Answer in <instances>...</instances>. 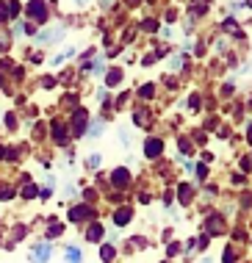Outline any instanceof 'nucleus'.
I'll list each match as a JSON object with an SVG mask.
<instances>
[{
  "label": "nucleus",
  "mask_w": 252,
  "mask_h": 263,
  "mask_svg": "<svg viewBox=\"0 0 252 263\" xmlns=\"http://www.w3.org/2000/svg\"><path fill=\"white\" fill-rule=\"evenodd\" d=\"M161 153H164V139H161V136H150V139H144V158L155 161Z\"/></svg>",
  "instance_id": "1"
},
{
  "label": "nucleus",
  "mask_w": 252,
  "mask_h": 263,
  "mask_svg": "<svg viewBox=\"0 0 252 263\" xmlns=\"http://www.w3.org/2000/svg\"><path fill=\"white\" fill-rule=\"evenodd\" d=\"M25 11H28V17H31V20H36V23H45V20H47L45 0H31V3L25 6Z\"/></svg>",
  "instance_id": "2"
},
{
  "label": "nucleus",
  "mask_w": 252,
  "mask_h": 263,
  "mask_svg": "<svg viewBox=\"0 0 252 263\" xmlns=\"http://www.w3.org/2000/svg\"><path fill=\"white\" fill-rule=\"evenodd\" d=\"M205 233H211V236H222V233H225V219H222L219 213H208V216H205Z\"/></svg>",
  "instance_id": "3"
},
{
  "label": "nucleus",
  "mask_w": 252,
  "mask_h": 263,
  "mask_svg": "<svg viewBox=\"0 0 252 263\" xmlns=\"http://www.w3.org/2000/svg\"><path fill=\"white\" fill-rule=\"evenodd\" d=\"M50 255H53V247H50L47 241H42V244H33L31 260H33V263H47V260H50Z\"/></svg>",
  "instance_id": "4"
},
{
  "label": "nucleus",
  "mask_w": 252,
  "mask_h": 263,
  "mask_svg": "<svg viewBox=\"0 0 252 263\" xmlns=\"http://www.w3.org/2000/svg\"><path fill=\"white\" fill-rule=\"evenodd\" d=\"M111 183H114L117 189H125L128 183H131V169H128V166H117V169L111 172Z\"/></svg>",
  "instance_id": "5"
},
{
  "label": "nucleus",
  "mask_w": 252,
  "mask_h": 263,
  "mask_svg": "<svg viewBox=\"0 0 252 263\" xmlns=\"http://www.w3.org/2000/svg\"><path fill=\"white\" fill-rule=\"evenodd\" d=\"M175 194H177V202H180V205H191V202H194V194H197V191H194L191 183H180Z\"/></svg>",
  "instance_id": "6"
},
{
  "label": "nucleus",
  "mask_w": 252,
  "mask_h": 263,
  "mask_svg": "<svg viewBox=\"0 0 252 263\" xmlns=\"http://www.w3.org/2000/svg\"><path fill=\"white\" fill-rule=\"evenodd\" d=\"M64 36V28H47L36 36V45H50V42H59Z\"/></svg>",
  "instance_id": "7"
},
{
  "label": "nucleus",
  "mask_w": 252,
  "mask_h": 263,
  "mask_svg": "<svg viewBox=\"0 0 252 263\" xmlns=\"http://www.w3.org/2000/svg\"><path fill=\"white\" fill-rule=\"evenodd\" d=\"M211 9V0H189V14L191 17H203Z\"/></svg>",
  "instance_id": "8"
},
{
  "label": "nucleus",
  "mask_w": 252,
  "mask_h": 263,
  "mask_svg": "<svg viewBox=\"0 0 252 263\" xmlns=\"http://www.w3.org/2000/svg\"><path fill=\"white\" fill-rule=\"evenodd\" d=\"M103 236H105L103 224H100V222H92V224H89V230H86V238H89L92 244H100V241H103Z\"/></svg>",
  "instance_id": "9"
},
{
  "label": "nucleus",
  "mask_w": 252,
  "mask_h": 263,
  "mask_svg": "<svg viewBox=\"0 0 252 263\" xmlns=\"http://www.w3.org/2000/svg\"><path fill=\"white\" fill-rule=\"evenodd\" d=\"M89 216H95V211H92L89 205H78V208H72V213H69L72 222H86Z\"/></svg>",
  "instance_id": "10"
},
{
  "label": "nucleus",
  "mask_w": 252,
  "mask_h": 263,
  "mask_svg": "<svg viewBox=\"0 0 252 263\" xmlns=\"http://www.w3.org/2000/svg\"><path fill=\"white\" fill-rule=\"evenodd\" d=\"M222 28H225L227 33H233L236 39H244V31H241V28H239V23H236V17H227L225 23H222Z\"/></svg>",
  "instance_id": "11"
},
{
  "label": "nucleus",
  "mask_w": 252,
  "mask_h": 263,
  "mask_svg": "<svg viewBox=\"0 0 252 263\" xmlns=\"http://www.w3.org/2000/svg\"><path fill=\"white\" fill-rule=\"evenodd\" d=\"M14 14H17V3L14 0H3L0 3V20H11Z\"/></svg>",
  "instance_id": "12"
},
{
  "label": "nucleus",
  "mask_w": 252,
  "mask_h": 263,
  "mask_svg": "<svg viewBox=\"0 0 252 263\" xmlns=\"http://www.w3.org/2000/svg\"><path fill=\"white\" fill-rule=\"evenodd\" d=\"M86 119H89V117H86V111H78L75 119H72V125H75V133H78V136H86Z\"/></svg>",
  "instance_id": "13"
},
{
  "label": "nucleus",
  "mask_w": 252,
  "mask_h": 263,
  "mask_svg": "<svg viewBox=\"0 0 252 263\" xmlns=\"http://www.w3.org/2000/svg\"><path fill=\"white\" fill-rule=\"evenodd\" d=\"M119 81H122V69H108V75H105V86H119Z\"/></svg>",
  "instance_id": "14"
},
{
  "label": "nucleus",
  "mask_w": 252,
  "mask_h": 263,
  "mask_svg": "<svg viewBox=\"0 0 252 263\" xmlns=\"http://www.w3.org/2000/svg\"><path fill=\"white\" fill-rule=\"evenodd\" d=\"M131 216H133L131 208H119L117 213H114V222H117V224L122 227V224H128V222H131Z\"/></svg>",
  "instance_id": "15"
},
{
  "label": "nucleus",
  "mask_w": 252,
  "mask_h": 263,
  "mask_svg": "<svg viewBox=\"0 0 252 263\" xmlns=\"http://www.w3.org/2000/svg\"><path fill=\"white\" fill-rule=\"evenodd\" d=\"M67 263H83V252L78 250V247H67Z\"/></svg>",
  "instance_id": "16"
},
{
  "label": "nucleus",
  "mask_w": 252,
  "mask_h": 263,
  "mask_svg": "<svg viewBox=\"0 0 252 263\" xmlns=\"http://www.w3.org/2000/svg\"><path fill=\"white\" fill-rule=\"evenodd\" d=\"M53 139L59 141V144H67V130H64V125H59V122L53 125Z\"/></svg>",
  "instance_id": "17"
},
{
  "label": "nucleus",
  "mask_w": 252,
  "mask_h": 263,
  "mask_svg": "<svg viewBox=\"0 0 252 263\" xmlns=\"http://www.w3.org/2000/svg\"><path fill=\"white\" fill-rule=\"evenodd\" d=\"M177 147H180V155H191V153H194L191 141L186 139V136H180V139H177Z\"/></svg>",
  "instance_id": "18"
},
{
  "label": "nucleus",
  "mask_w": 252,
  "mask_h": 263,
  "mask_svg": "<svg viewBox=\"0 0 252 263\" xmlns=\"http://www.w3.org/2000/svg\"><path fill=\"white\" fill-rule=\"evenodd\" d=\"M186 108H189V111H200V95H197V91L186 97Z\"/></svg>",
  "instance_id": "19"
},
{
  "label": "nucleus",
  "mask_w": 252,
  "mask_h": 263,
  "mask_svg": "<svg viewBox=\"0 0 252 263\" xmlns=\"http://www.w3.org/2000/svg\"><path fill=\"white\" fill-rule=\"evenodd\" d=\"M194 175H197V180H205L208 177V163H197V166H194Z\"/></svg>",
  "instance_id": "20"
},
{
  "label": "nucleus",
  "mask_w": 252,
  "mask_h": 263,
  "mask_svg": "<svg viewBox=\"0 0 252 263\" xmlns=\"http://www.w3.org/2000/svg\"><path fill=\"white\" fill-rule=\"evenodd\" d=\"M72 53H75V50H72V47H67V50H64L61 55H56V59H53V67H59V64H64V61H67Z\"/></svg>",
  "instance_id": "21"
},
{
  "label": "nucleus",
  "mask_w": 252,
  "mask_h": 263,
  "mask_svg": "<svg viewBox=\"0 0 252 263\" xmlns=\"http://www.w3.org/2000/svg\"><path fill=\"white\" fill-rule=\"evenodd\" d=\"M100 255H103V260L108 263V260L114 258V247L111 244H103V247H100Z\"/></svg>",
  "instance_id": "22"
},
{
  "label": "nucleus",
  "mask_w": 252,
  "mask_h": 263,
  "mask_svg": "<svg viewBox=\"0 0 252 263\" xmlns=\"http://www.w3.org/2000/svg\"><path fill=\"white\" fill-rule=\"evenodd\" d=\"M105 130V125L103 122H100V119H97V122H92V130H86V133H89V136H100V133H103Z\"/></svg>",
  "instance_id": "23"
},
{
  "label": "nucleus",
  "mask_w": 252,
  "mask_h": 263,
  "mask_svg": "<svg viewBox=\"0 0 252 263\" xmlns=\"http://www.w3.org/2000/svg\"><path fill=\"white\" fill-rule=\"evenodd\" d=\"M36 194H39V189L31 186V183H28V186L23 189V197H28V200H31V197H36Z\"/></svg>",
  "instance_id": "24"
},
{
  "label": "nucleus",
  "mask_w": 252,
  "mask_h": 263,
  "mask_svg": "<svg viewBox=\"0 0 252 263\" xmlns=\"http://www.w3.org/2000/svg\"><path fill=\"white\" fill-rule=\"evenodd\" d=\"M161 200H164V208H169V205H172V200H175V191H164V197H161Z\"/></svg>",
  "instance_id": "25"
},
{
  "label": "nucleus",
  "mask_w": 252,
  "mask_h": 263,
  "mask_svg": "<svg viewBox=\"0 0 252 263\" xmlns=\"http://www.w3.org/2000/svg\"><path fill=\"white\" fill-rule=\"evenodd\" d=\"M222 263H236V250H233V247H227V250H225V260H222Z\"/></svg>",
  "instance_id": "26"
},
{
  "label": "nucleus",
  "mask_w": 252,
  "mask_h": 263,
  "mask_svg": "<svg viewBox=\"0 0 252 263\" xmlns=\"http://www.w3.org/2000/svg\"><path fill=\"white\" fill-rule=\"evenodd\" d=\"M241 172H244V175L252 172V158H241Z\"/></svg>",
  "instance_id": "27"
},
{
  "label": "nucleus",
  "mask_w": 252,
  "mask_h": 263,
  "mask_svg": "<svg viewBox=\"0 0 252 263\" xmlns=\"http://www.w3.org/2000/svg\"><path fill=\"white\" fill-rule=\"evenodd\" d=\"M141 28H144V31H158V23H155V20H144Z\"/></svg>",
  "instance_id": "28"
},
{
  "label": "nucleus",
  "mask_w": 252,
  "mask_h": 263,
  "mask_svg": "<svg viewBox=\"0 0 252 263\" xmlns=\"http://www.w3.org/2000/svg\"><path fill=\"white\" fill-rule=\"evenodd\" d=\"M153 91H155V89H153V83H147V86H141V89H139V95H141V97H153Z\"/></svg>",
  "instance_id": "29"
},
{
  "label": "nucleus",
  "mask_w": 252,
  "mask_h": 263,
  "mask_svg": "<svg viewBox=\"0 0 252 263\" xmlns=\"http://www.w3.org/2000/svg\"><path fill=\"white\" fill-rule=\"evenodd\" d=\"M169 67L172 69H180V67H183V55H175V59L169 61Z\"/></svg>",
  "instance_id": "30"
},
{
  "label": "nucleus",
  "mask_w": 252,
  "mask_h": 263,
  "mask_svg": "<svg viewBox=\"0 0 252 263\" xmlns=\"http://www.w3.org/2000/svg\"><path fill=\"white\" fill-rule=\"evenodd\" d=\"M100 161H103L100 155H89V161H86V163H89V169H95V166H100Z\"/></svg>",
  "instance_id": "31"
},
{
  "label": "nucleus",
  "mask_w": 252,
  "mask_h": 263,
  "mask_svg": "<svg viewBox=\"0 0 252 263\" xmlns=\"http://www.w3.org/2000/svg\"><path fill=\"white\" fill-rule=\"evenodd\" d=\"M14 194L11 189H6V186H0V200H9V197Z\"/></svg>",
  "instance_id": "32"
},
{
  "label": "nucleus",
  "mask_w": 252,
  "mask_h": 263,
  "mask_svg": "<svg viewBox=\"0 0 252 263\" xmlns=\"http://www.w3.org/2000/svg\"><path fill=\"white\" fill-rule=\"evenodd\" d=\"M150 200H153V197H150V194H144V191H141V194H139V202H141V205H147Z\"/></svg>",
  "instance_id": "33"
},
{
  "label": "nucleus",
  "mask_w": 252,
  "mask_h": 263,
  "mask_svg": "<svg viewBox=\"0 0 252 263\" xmlns=\"http://www.w3.org/2000/svg\"><path fill=\"white\" fill-rule=\"evenodd\" d=\"M247 144H249V147H252V122H249V125H247Z\"/></svg>",
  "instance_id": "34"
},
{
  "label": "nucleus",
  "mask_w": 252,
  "mask_h": 263,
  "mask_svg": "<svg viewBox=\"0 0 252 263\" xmlns=\"http://www.w3.org/2000/svg\"><path fill=\"white\" fill-rule=\"evenodd\" d=\"M75 3H78V6H83V3H86V0H75Z\"/></svg>",
  "instance_id": "35"
},
{
  "label": "nucleus",
  "mask_w": 252,
  "mask_h": 263,
  "mask_svg": "<svg viewBox=\"0 0 252 263\" xmlns=\"http://www.w3.org/2000/svg\"><path fill=\"white\" fill-rule=\"evenodd\" d=\"M203 263H211V258H205V260H203Z\"/></svg>",
  "instance_id": "36"
}]
</instances>
